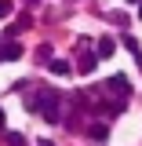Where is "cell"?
I'll return each instance as SVG.
<instances>
[{"label":"cell","mask_w":142,"mask_h":146,"mask_svg":"<svg viewBox=\"0 0 142 146\" xmlns=\"http://www.w3.org/2000/svg\"><path fill=\"white\" fill-rule=\"evenodd\" d=\"M109 91H120V95H127V91H131L127 77H109Z\"/></svg>","instance_id":"obj_1"},{"label":"cell","mask_w":142,"mask_h":146,"mask_svg":"<svg viewBox=\"0 0 142 146\" xmlns=\"http://www.w3.org/2000/svg\"><path fill=\"white\" fill-rule=\"evenodd\" d=\"M88 135L95 139V143H106V139H109V128H106V124H91V131H88Z\"/></svg>","instance_id":"obj_2"},{"label":"cell","mask_w":142,"mask_h":146,"mask_svg":"<svg viewBox=\"0 0 142 146\" xmlns=\"http://www.w3.org/2000/svg\"><path fill=\"white\" fill-rule=\"evenodd\" d=\"M51 73H58V77H69V62H66V58H51Z\"/></svg>","instance_id":"obj_3"},{"label":"cell","mask_w":142,"mask_h":146,"mask_svg":"<svg viewBox=\"0 0 142 146\" xmlns=\"http://www.w3.org/2000/svg\"><path fill=\"white\" fill-rule=\"evenodd\" d=\"M95 66H98V55H84L80 58V70L84 73H95Z\"/></svg>","instance_id":"obj_4"},{"label":"cell","mask_w":142,"mask_h":146,"mask_svg":"<svg viewBox=\"0 0 142 146\" xmlns=\"http://www.w3.org/2000/svg\"><path fill=\"white\" fill-rule=\"evenodd\" d=\"M18 55H22V48H18V44H7V48H0V58H7V62H11V58H18Z\"/></svg>","instance_id":"obj_5"},{"label":"cell","mask_w":142,"mask_h":146,"mask_svg":"<svg viewBox=\"0 0 142 146\" xmlns=\"http://www.w3.org/2000/svg\"><path fill=\"white\" fill-rule=\"evenodd\" d=\"M106 55H113V40H98V58H106Z\"/></svg>","instance_id":"obj_6"},{"label":"cell","mask_w":142,"mask_h":146,"mask_svg":"<svg viewBox=\"0 0 142 146\" xmlns=\"http://www.w3.org/2000/svg\"><path fill=\"white\" fill-rule=\"evenodd\" d=\"M4 139H7V146H26V139H22V135H18V131H7V135H4Z\"/></svg>","instance_id":"obj_7"},{"label":"cell","mask_w":142,"mask_h":146,"mask_svg":"<svg viewBox=\"0 0 142 146\" xmlns=\"http://www.w3.org/2000/svg\"><path fill=\"white\" fill-rule=\"evenodd\" d=\"M124 44H127V51H131V55H135V58H142V51H139V40H131V36H127V40H124Z\"/></svg>","instance_id":"obj_8"},{"label":"cell","mask_w":142,"mask_h":146,"mask_svg":"<svg viewBox=\"0 0 142 146\" xmlns=\"http://www.w3.org/2000/svg\"><path fill=\"white\" fill-rule=\"evenodd\" d=\"M7 11H11V4H7V0H0V18L7 15Z\"/></svg>","instance_id":"obj_9"},{"label":"cell","mask_w":142,"mask_h":146,"mask_svg":"<svg viewBox=\"0 0 142 146\" xmlns=\"http://www.w3.org/2000/svg\"><path fill=\"white\" fill-rule=\"evenodd\" d=\"M36 146H51V143H48V139H40V143H36Z\"/></svg>","instance_id":"obj_10"},{"label":"cell","mask_w":142,"mask_h":146,"mask_svg":"<svg viewBox=\"0 0 142 146\" xmlns=\"http://www.w3.org/2000/svg\"><path fill=\"white\" fill-rule=\"evenodd\" d=\"M139 18H142V4H139Z\"/></svg>","instance_id":"obj_11"},{"label":"cell","mask_w":142,"mask_h":146,"mask_svg":"<svg viewBox=\"0 0 142 146\" xmlns=\"http://www.w3.org/2000/svg\"><path fill=\"white\" fill-rule=\"evenodd\" d=\"M0 124H4V113H0Z\"/></svg>","instance_id":"obj_12"}]
</instances>
